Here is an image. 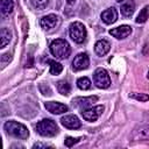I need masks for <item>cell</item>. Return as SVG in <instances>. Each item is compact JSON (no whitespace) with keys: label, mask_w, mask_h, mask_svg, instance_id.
Returning a JSON list of instances; mask_svg holds the SVG:
<instances>
[{"label":"cell","mask_w":149,"mask_h":149,"mask_svg":"<svg viewBox=\"0 0 149 149\" xmlns=\"http://www.w3.org/2000/svg\"><path fill=\"white\" fill-rule=\"evenodd\" d=\"M49 1L50 0H30V3L33 5L34 8L38 9V10H43L49 5Z\"/></svg>","instance_id":"cell-23"},{"label":"cell","mask_w":149,"mask_h":149,"mask_svg":"<svg viewBox=\"0 0 149 149\" xmlns=\"http://www.w3.org/2000/svg\"><path fill=\"white\" fill-rule=\"evenodd\" d=\"M109 34L115 37V38H126L127 36H129L132 34V28L130 26H127V24H122V26H119L116 28H112L109 30Z\"/></svg>","instance_id":"cell-12"},{"label":"cell","mask_w":149,"mask_h":149,"mask_svg":"<svg viewBox=\"0 0 149 149\" xmlns=\"http://www.w3.org/2000/svg\"><path fill=\"white\" fill-rule=\"evenodd\" d=\"M102 112H104V106L102 105H97V106H93V107H90V108L83 111L81 115H83L84 120L93 122V121L99 119V116L102 114Z\"/></svg>","instance_id":"cell-8"},{"label":"cell","mask_w":149,"mask_h":149,"mask_svg":"<svg viewBox=\"0 0 149 149\" xmlns=\"http://www.w3.org/2000/svg\"><path fill=\"white\" fill-rule=\"evenodd\" d=\"M91 80L87 78V77H80L78 80H77V86L83 90V91H86V90H90L91 88Z\"/></svg>","instance_id":"cell-21"},{"label":"cell","mask_w":149,"mask_h":149,"mask_svg":"<svg viewBox=\"0 0 149 149\" xmlns=\"http://www.w3.org/2000/svg\"><path fill=\"white\" fill-rule=\"evenodd\" d=\"M69 35L72 38V41H74L76 43L80 44V43H83L86 40L87 31H86L85 26L81 22L76 21V22L70 24V27H69Z\"/></svg>","instance_id":"cell-4"},{"label":"cell","mask_w":149,"mask_h":149,"mask_svg":"<svg viewBox=\"0 0 149 149\" xmlns=\"http://www.w3.org/2000/svg\"><path fill=\"white\" fill-rule=\"evenodd\" d=\"M74 1H76V0H66V3H68V5H73Z\"/></svg>","instance_id":"cell-29"},{"label":"cell","mask_w":149,"mask_h":149,"mask_svg":"<svg viewBox=\"0 0 149 149\" xmlns=\"http://www.w3.org/2000/svg\"><path fill=\"white\" fill-rule=\"evenodd\" d=\"M14 6H15L14 0H1L0 1V12H1V15L3 17L9 16V14L14 9Z\"/></svg>","instance_id":"cell-16"},{"label":"cell","mask_w":149,"mask_h":149,"mask_svg":"<svg viewBox=\"0 0 149 149\" xmlns=\"http://www.w3.org/2000/svg\"><path fill=\"white\" fill-rule=\"evenodd\" d=\"M116 1H118V2H122L123 0H116Z\"/></svg>","instance_id":"cell-30"},{"label":"cell","mask_w":149,"mask_h":149,"mask_svg":"<svg viewBox=\"0 0 149 149\" xmlns=\"http://www.w3.org/2000/svg\"><path fill=\"white\" fill-rule=\"evenodd\" d=\"M147 77H148V79H149V71H148V74H147Z\"/></svg>","instance_id":"cell-31"},{"label":"cell","mask_w":149,"mask_h":149,"mask_svg":"<svg viewBox=\"0 0 149 149\" xmlns=\"http://www.w3.org/2000/svg\"><path fill=\"white\" fill-rule=\"evenodd\" d=\"M44 107L48 112L52 114H62V113L68 112V106L58 101H47L44 104Z\"/></svg>","instance_id":"cell-10"},{"label":"cell","mask_w":149,"mask_h":149,"mask_svg":"<svg viewBox=\"0 0 149 149\" xmlns=\"http://www.w3.org/2000/svg\"><path fill=\"white\" fill-rule=\"evenodd\" d=\"M134 10H135V6H134L133 2H127V3H123L121 6V14L123 16H126V17L132 16Z\"/></svg>","instance_id":"cell-19"},{"label":"cell","mask_w":149,"mask_h":149,"mask_svg":"<svg viewBox=\"0 0 149 149\" xmlns=\"http://www.w3.org/2000/svg\"><path fill=\"white\" fill-rule=\"evenodd\" d=\"M12 61V55L10 54H3L1 56V68H5L6 64H8Z\"/></svg>","instance_id":"cell-26"},{"label":"cell","mask_w":149,"mask_h":149,"mask_svg":"<svg viewBox=\"0 0 149 149\" xmlns=\"http://www.w3.org/2000/svg\"><path fill=\"white\" fill-rule=\"evenodd\" d=\"M61 123L65 127V128H69V129H78L81 127V122L80 120L76 116V115H65L61 119Z\"/></svg>","instance_id":"cell-11"},{"label":"cell","mask_w":149,"mask_h":149,"mask_svg":"<svg viewBox=\"0 0 149 149\" xmlns=\"http://www.w3.org/2000/svg\"><path fill=\"white\" fill-rule=\"evenodd\" d=\"M57 90L62 95H69L71 92V85L65 80H61L57 83Z\"/></svg>","instance_id":"cell-18"},{"label":"cell","mask_w":149,"mask_h":149,"mask_svg":"<svg viewBox=\"0 0 149 149\" xmlns=\"http://www.w3.org/2000/svg\"><path fill=\"white\" fill-rule=\"evenodd\" d=\"M50 64V73L51 74H59L63 71V65L56 61H48Z\"/></svg>","instance_id":"cell-22"},{"label":"cell","mask_w":149,"mask_h":149,"mask_svg":"<svg viewBox=\"0 0 149 149\" xmlns=\"http://www.w3.org/2000/svg\"><path fill=\"white\" fill-rule=\"evenodd\" d=\"M111 49V44L106 40H99L94 44V51L98 56H105Z\"/></svg>","instance_id":"cell-14"},{"label":"cell","mask_w":149,"mask_h":149,"mask_svg":"<svg viewBox=\"0 0 149 149\" xmlns=\"http://www.w3.org/2000/svg\"><path fill=\"white\" fill-rule=\"evenodd\" d=\"M98 100V97L97 95H90V97H78V98H74L72 100V105L79 109L80 112L90 108L93 102H95Z\"/></svg>","instance_id":"cell-6"},{"label":"cell","mask_w":149,"mask_h":149,"mask_svg":"<svg viewBox=\"0 0 149 149\" xmlns=\"http://www.w3.org/2000/svg\"><path fill=\"white\" fill-rule=\"evenodd\" d=\"M3 128L6 130V133L13 137H16V139H21V140H26L28 136H29V132H28V128L17 122V121H14V120H10V121H7L5 125H3Z\"/></svg>","instance_id":"cell-2"},{"label":"cell","mask_w":149,"mask_h":149,"mask_svg":"<svg viewBox=\"0 0 149 149\" xmlns=\"http://www.w3.org/2000/svg\"><path fill=\"white\" fill-rule=\"evenodd\" d=\"M50 52L54 57H56L57 59H65L70 56L71 54V47L69 44L68 41L63 40V38H56L54 40L50 45Z\"/></svg>","instance_id":"cell-1"},{"label":"cell","mask_w":149,"mask_h":149,"mask_svg":"<svg viewBox=\"0 0 149 149\" xmlns=\"http://www.w3.org/2000/svg\"><path fill=\"white\" fill-rule=\"evenodd\" d=\"M10 38H12V33H10V30H9L8 28H2L1 31H0V40H1L0 48H1V49L5 48V47L9 43Z\"/></svg>","instance_id":"cell-17"},{"label":"cell","mask_w":149,"mask_h":149,"mask_svg":"<svg viewBox=\"0 0 149 149\" xmlns=\"http://www.w3.org/2000/svg\"><path fill=\"white\" fill-rule=\"evenodd\" d=\"M41 147L45 148V147H49V146H48V144H42V143H35V144L33 146V148H41Z\"/></svg>","instance_id":"cell-28"},{"label":"cell","mask_w":149,"mask_h":149,"mask_svg":"<svg viewBox=\"0 0 149 149\" xmlns=\"http://www.w3.org/2000/svg\"><path fill=\"white\" fill-rule=\"evenodd\" d=\"M101 20L106 24H112L118 20V10L114 7H109L101 13Z\"/></svg>","instance_id":"cell-13"},{"label":"cell","mask_w":149,"mask_h":149,"mask_svg":"<svg viewBox=\"0 0 149 149\" xmlns=\"http://www.w3.org/2000/svg\"><path fill=\"white\" fill-rule=\"evenodd\" d=\"M149 17V6H144L136 17V23H144Z\"/></svg>","instance_id":"cell-20"},{"label":"cell","mask_w":149,"mask_h":149,"mask_svg":"<svg viewBox=\"0 0 149 149\" xmlns=\"http://www.w3.org/2000/svg\"><path fill=\"white\" fill-rule=\"evenodd\" d=\"M130 97L139 101H148L149 100V95L146 93H133V94H130Z\"/></svg>","instance_id":"cell-24"},{"label":"cell","mask_w":149,"mask_h":149,"mask_svg":"<svg viewBox=\"0 0 149 149\" xmlns=\"http://www.w3.org/2000/svg\"><path fill=\"white\" fill-rule=\"evenodd\" d=\"M90 65V58L86 52H80L78 54L73 61H72V70L73 71H81L87 69Z\"/></svg>","instance_id":"cell-7"},{"label":"cell","mask_w":149,"mask_h":149,"mask_svg":"<svg viewBox=\"0 0 149 149\" xmlns=\"http://www.w3.org/2000/svg\"><path fill=\"white\" fill-rule=\"evenodd\" d=\"M134 140H149V125L137 127L133 133Z\"/></svg>","instance_id":"cell-15"},{"label":"cell","mask_w":149,"mask_h":149,"mask_svg":"<svg viewBox=\"0 0 149 149\" xmlns=\"http://www.w3.org/2000/svg\"><path fill=\"white\" fill-rule=\"evenodd\" d=\"M40 91L42 92L43 95H51V94H52V93H51V90H50L49 86H47V88L44 90V85H43V84L40 85Z\"/></svg>","instance_id":"cell-27"},{"label":"cell","mask_w":149,"mask_h":149,"mask_svg":"<svg viewBox=\"0 0 149 149\" xmlns=\"http://www.w3.org/2000/svg\"><path fill=\"white\" fill-rule=\"evenodd\" d=\"M35 128H36V132L44 137H52L58 133V126L51 119H43L38 121Z\"/></svg>","instance_id":"cell-3"},{"label":"cell","mask_w":149,"mask_h":149,"mask_svg":"<svg viewBox=\"0 0 149 149\" xmlns=\"http://www.w3.org/2000/svg\"><path fill=\"white\" fill-rule=\"evenodd\" d=\"M93 83L99 88H108L111 86V78L108 72L102 68H98L93 73Z\"/></svg>","instance_id":"cell-5"},{"label":"cell","mask_w":149,"mask_h":149,"mask_svg":"<svg viewBox=\"0 0 149 149\" xmlns=\"http://www.w3.org/2000/svg\"><path fill=\"white\" fill-rule=\"evenodd\" d=\"M59 23V17L56 14H48L43 16L40 21V26L44 30H51Z\"/></svg>","instance_id":"cell-9"},{"label":"cell","mask_w":149,"mask_h":149,"mask_svg":"<svg viewBox=\"0 0 149 149\" xmlns=\"http://www.w3.org/2000/svg\"><path fill=\"white\" fill-rule=\"evenodd\" d=\"M77 142H79V139L78 137H71V136H68L66 139H65V141H64V143H65V146L68 147V148H71L73 144H76Z\"/></svg>","instance_id":"cell-25"}]
</instances>
